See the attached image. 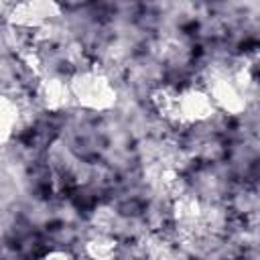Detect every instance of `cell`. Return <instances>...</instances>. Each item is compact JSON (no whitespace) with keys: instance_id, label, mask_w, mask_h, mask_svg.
I'll return each mask as SVG.
<instances>
[{"instance_id":"9","label":"cell","mask_w":260,"mask_h":260,"mask_svg":"<svg viewBox=\"0 0 260 260\" xmlns=\"http://www.w3.org/2000/svg\"><path fill=\"white\" fill-rule=\"evenodd\" d=\"M144 250L148 260H179L175 246L162 236H150L144 244Z\"/></svg>"},{"instance_id":"10","label":"cell","mask_w":260,"mask_h":260,"mask_svg":"<svg viewBox=\"0 0 260 260\" xmlns=\"http://www.w3.org/2000/svg\"><path fill=\"white\" fill-rule=\"evenodd\" d=\"M41 260H73V256L67 250H49Z\"/></svg>"},{"instance_id":"7","label":"cell","mask_w":260,"mask_h":260,"mask_svg":"<svg viewBox=\"0 0 260 260\" xmlns=\"http://www.w3.org/2000/svg\"><path fill=\"white\" fill-rule=\"evenodd\" d=\"M83 252L89 260H118V242L110 234H95L85 240Z\"/></svg>"},{"instance_id":"5","label":"cell","mask_w":260,"mask_h":260,"mask_svg":"<svg viewBox=\"0 0 260 260\" xmlns=\"http://www.w3.org/2000/svg\"><path fill=\"white\" fill-rule=\"evenodd\" d=\"M57 16H61V6L49 0H28L10 6L6 20L16 28H35L41 30L49 26Z\"/></svg>"},{"instance_id":"1","label":"cell","mask_w":260,"mask_h":260,"mask_svg":"<svg viewBox=\"0 0 260 260\" xmlns=\"http://www.w3.org/2000/svg\"><path fill=\"white\" fill-rule=\"evenodd\" d=\"M154 112L175 126H195L207 122L217 110L203 87L158 85L150 93Z\"/></svg>"},{"instance_id":"3","label":"cell","mask_w":260,"mask_h":260,"mask_svg":"<svg viewBox=\"0 0 260 260\" xmlns=\"http://www.w3.org/2000/svg\"><path fill=\"white\" fill-rule=\"evenodd\" d=\"M73 104L89 112H108L118 102V89L110 75L98 67H81L69 77Z\"/></svg>"},{"instance_id":"8","label":"cell","mask_w":260,"mask_h":260,"mask_svg":"<svg viewBox=\"0 0 260 260\" xmlns=\"http://www.w3.org/2000/svg\"><path fill=\"white\" fill-rule=\"evenodd\" d=\"M20 116H22V110H20L18 100H14L10 95H2V100H0V138H2V144H6L10 140V136L14 134V130L20 122Z\"/></svg>"},{"instance_id":"4","label":"cell","mask_w":260,"mask_h":260,"mask_svg":"<svg viewBox=\"0 0 260 260\" xmlns=\"http://www.w3.org/2000/svg\"><path fill=\"white\" fill-rule=\"evenodd\" d=\"M171 209H173L171 211L173 223L181 240H187V242L201 240L211 232V225H213L211 209L189 189L171 201Z\"/></svg>"},{"instance_id":"2","label":"cell","mask_w":260,"mask_h":260,"mask_svg":"<svg viewBox=\"0 0 260 260\" xmlns=\"http://www.w3.org/2000/svg\"><path fill=\"white\" fill-rule=\"evenodd\" d=\"M252 87V71L248 65H213L205 73L203 89L209 93L215 110L238 116L246 112Z\"/></svg>"},{"instance_id":"6","label":"cell","mask_w":260,"mask_h":260,"mask_svg":"<svg viewBox=\"0 0 260 260\" xmlns=\"http://www.w3.org/2000/svg\"><path fill=\"white\" fill-rule=\"evenodd\" d=\"M35 100H37V104H39L45 112L59 114V112L67 110V108L73 104L69 79H67V77H61V75L45 73L43 77L37 79Z\"/></svg>"}]
</instances>
